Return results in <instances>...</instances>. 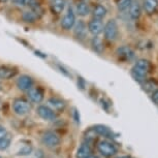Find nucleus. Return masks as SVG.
<instances>
[{
	"label": "nucleus",
	"instance_id": "obj_1",
	"mask_svg": "<svg viewBox=\"0 0 158 158\" xmlns=\"http://www.w3.org/2000/svg\"><path fill=\"white\" fill-rule=\"evenodd\" d=\"M150 69H151L150 61L147 60V59H139V60L135 61L133 67L131 68L130 73L135 81L142 84L143 82H145L147 80V76L150 73Z\"/></svg>",
	"mask_w": 158,
	"mask_h": 158
},
{
	"label": "nucleus",
	"instance_id": "obj_2",
	"mask_svg": "<svg viewBox=\"0 0 158 158\" xmlns=\"http://www.w3.org/2000/svg\"><path fill=\"white\" fill-rule=\"evenodd\" d=\"M40 141L43 143V145L46 146L47 148L54 149L61 144V139L57 133L54 132L52 130H47L41 135Z\"/></svg>",
	"mask_w": 158,
	"mask_h": 158
},
{
	"label": "nucleus",
	"instance_id": "obj_3",
	"mask_svg": "<svg viewBox=\"0 0 158 158\" xmlns=\"http://www.w3.org/2000/svg\"><path fill=\"white\" fill-rule=\"evenodd\" d=\"M103 34L106 40L110 41H114L117 40L119 35V28L117 25V22L115 20H109L103 26Z\"/></svg>",
	"mask_w": 158,
	"mask_h": 158
},
{
	"label": "nucleus",
	"instance_id": "obj_4",
	"mask_svg": "<svg viewBox=\"0 0 158 158\" xmlns=\"http://www.w3.org/2000/svg\"><path fill=\"white\" fill-rule=\"evenodd\" d=\"M13 110L15 114L18 116H25L27 115L31 110V104L28 100L24 98H16L13 101Z\"/></svg>",
	"mask_w": 158,
	"mask_h": 158
},
{
	"label": "nucleus",
	"instance_id": "obj_5",
	"mask_svg": "<svg viewBox=\"0 0 158 158\" xmlns=\"http://www.w3.org/2000/svg\"><path fill=\"white\" fill-rule=\"evenodd\" d=\"M97 150L106 158H111L112 156L117 154L118 152V149L116 148V146L109 141H101L98 143Z\"/></svg>",
	"mask_w": 158,
	"mask_h": 158
},
{
	"label": "nucleus",
	"instance_id": "obj_6",
	"mask_svg": "<svg viewBox=\"0 0 158 158\" xmlns=\"http://www.w3.org/2000/svg\"><path fill=\"white\" fill-rule=\"evenodd\" d=\"M116 54H117L119 59H121V60L125 62H130L135 59V51L128 46H122L118 48L117 51H116Z\"/></svg>",
	"mask_w": 158,
	"mask_h": 158
},
{
	"label": "nucleus",
	"instance_id": "obj_7",
	"mask_svg": "<svg viewBox=\"0 0 158 158\" xmlns=\"http://www.w3.org/2000/svg\"><path fill=\"white\" fill-rule=\"evenodd\" d=\"M36 113L44 121H55L56 118H57L56 112L48 106H40L36 109Z\"/></svg>",
	"mask_w": 158,
	"mask_h": 158
},
{
	"label": "nucleus",
	"instance_id": "obj_8",
	"mask_svg": "<svg viewBox=\"0 0 158 158\" xmlns=\"http://www.w3.org/2000/svg\"><path fill=\"white\" fill-rule=\"evenodd\" d=\"M74 24H76V15H74V11L73 8L68 7L66 14L62 18L61 27L63 28L64 30H70L74 26Z\"/></svg>",
	"mask_w": 158,
	"mask_h": 158
},
{
	"label": "nucleus",
	"instance_id": "obj_9",
	"mask_svg": "<svg viewBox=\"0 0 158 158\" xmlns=\"http://www.w3.org/2000/svg\"><path fill=\"white\" fill-rule=\"evenodd\" d=\"M92 129L94 130V132L96 133L97 135H101L103 138H109V139H116L118 138L119 135L115 133L111 128L106 126V125L102 124H97L95 126L92 127Z\"/></svg>",
	"mask_w": 158,
	"mask_h": 158
},
{
	"label": "nucleus",
	"instance_id": "obj_10",
	"mask_svg": "<svg viewBox=\"0 0 158 158\" xmlns=\"http://www.w3.org/2000/svg\"><path fill=\"white\" fill-rule=\"evenodd\" d=\"M17 87L21 91H28L33 87V79L27 74H23L17 80Z\"/></svg>",
	"mask_w": 158,
	"mask_h": 158
},
{
	"label": "nucleus",
	"instance_id": "obj_11",
	"mask_svg": "<svg viewBox=\"0 0 158 158\" xmlns=\"http://www.w3.org/2000/svg\"><path fill=\"white\" fill-rule=\"evenodd\" d=\"M88 31L93 35V36H98L101 32L103 31V24L101 20L93 19L88 23Z\"/></svg>",
	"mask_w": 158,
	"mask_h": 158
},
{
	"label": "nucleus",
	"instance_id": "obj_12",
	"mask_svg": "<svg viewBox=\"0 0 158 158\" xmlns=\"http://www.w3.org/2000/svg\"><path fill=\"white\" fill-rule=\"evenodd\" d=\"M27 96L34 103H40L44 99V91L38 87H32L27 91Z\"/></svg>",
	"mask_w": 158,
	"mask_h": 158
},
{
	"label": "nucleus",
	"instance_id": "obj_13",
	"mask_svg": "<svg viewBox=\"0 0 158 158\" xmlns=\"http://www.w3.org/2000/svg\"><path fill=\"white\" fill-rule=\"evenodd\" d=\"M128 15L131 20L135 21L138 20L142 15V6L139 5L138 1H132L130 4L129 8H128Z\"/></svg>",
	"mask_w": 158,
	"mask_h": 158
},
{
	"label": "nucleus",
	"instance_id": "obj_14",
	"mask_svg": "<svg viewBox=\"0 0 158 158\" xmlns=\"http://www.w3.org/2000/svg\"><path fill=\"white\" fill-rule=\"evenodd\" d=\"M92 155V149L88 142H85L77 148L76 157L77 158H87Z\"/></svg>",
	"mask_w": 158,
	"mask_h": 158
},
{
	"label": "nucleus",
	"instance_id": "obj_15",
	"mask_svg": "<svg viewBox=\"0 0 158 158\" xmlns=\"http://www.w3.org/2000/svg\"><path fill=\"white\" fill-rule=\"evenodd\" d=\"M48 103L50 104V106L54 110V111H57V112L64 111V109L66 108V102H65L64 100H62L61 98H58V97L50 98Z\"/></svg>",
	"mask_w": 158,
	"mask_h": 158
},
{
	"label": "nucleus",
	"instance_id": "obj_16",
	"mask_svg": "<svg viewBox=\"0 0 158 158\" xmlns=\"http://www.w3.org/2000/svg\"><path fill=\"white\" fill-rule=\"evenodd\" d=\"M143 8H144L145 13L148 15L155 14L158 10V0H144Z\"/></svg>",
	"mask_w": 158,
	"mask_h": 158
},
{
	"label": "nucleus",
	"instance_id": "obj_17",
	"mask_svg": "<svg viewBox=\"0 0 158 158\" xmlns=\"http://www.w3.org/2000/svg\"><path fill=\"white\" fill-rule=\"evenodd\" d=\"M17 74L16 68L10 66H0V80H10Z\"/></svg>",
	"mask_w": 158,
	"mask_h": 158
},
{
	"label": "nucleus",
	"instance_id": "obj_18",
	"mask_svg": "<svg viewBox=\"0 0 158 158\" xmlns=\"http://www.w3.org/2000/svg\"><path fill=\"white\" fill-rule=\"evenodd\" d=\"M86 32H87V26L83 21H79L77 23L74 24V35L77 38H84L86 36Z\"/></svg>",
	"mask_w": 158,
	"mask_h": 158
},
{
	"label": "nucleus",
	"instance_id": "obj_19",
	"mask_svg": "<svg viewBox=\"0 0 158 158\" xmlns=\"http://www.w3.org/2000/svg\"><path fill=\"white\" fill-rule=\"evenodd\" d=\"M66 1L65 0H53L51 2V10L55 14H61L64 10Z\"/></svg>",
	"mask_w": 158,
	"mask_h": 158
},
{
	"label": "nucleus",
	"instance_id": "obj_20",
	"mask_svg": "<svg viewBox=\"0 0 158 158\" xmlns=\"http://www.w3.org/2000/svg\"><path fill=\"white\" fill-rule=\"evenodd\" d=\"M92 14H93L94 19L102 20L103 18L106 16V14H108V10H106V7L103 6V5L98 4V5H96V6L93 8V11H92Z\"/></svg>",
	"mask_w": 158,
	"mask_h": 158
},
{
	"label": "nucleus",
	"instance_id": "obj_21",
	"mask_svg": "<svg viewBox=\"0 0 158 158\" xmlns=\"http://www.w3.org/2000/svg\"><path fill=\"white\" fill-rule=\"evenodd\" d=\"M76 10H77V15L81 17L88 16L89 13H90V7H89V4L86 1H80L79 3L77 4Z\"/></svg>",
	"mask_w": 158,
	"mask_h": 158
},
{
	"label": "nucleus",
	"instance_id": "obj_22",
	"mask_svg": "<svg viewBox=\"0 0 158 158\" xmlns=\"http://www.w3.org/2000/svg\"><path fill=\"white\" fill-rule=\"evenodd\" d=\"M32 150H33V147L30 143H25V144L21 145V147L17 150L16 155L18 156H26V155H29L32 153Z\"/></svg>",
	"mask_w": 158,
	"mask_h": 158
},
{
	"label": "nucleus",
	"instance_id": "obj_23",
	"mask_svg": "<svg viewBox=\"0 0 158 158\" xmlns=\"http://www.w3.org/2000/svg\"><path fill=\"white\" fill-rule=\"evenodd\" d=\"M91 47L94 52L97 54H101L103 52V43L98 36H94L91 40Z\"/></svg>",
	"mask_w": 158,
	"mask_h": 158
},
{
	"label": "nucleus",
	"instance_id": "obj_24",
	"mask_svg": "<svg viewBox=\"0 0 158 158\" xmlns=\"http://www.w3.org/2000/svg\"><path fill=\"white\" fill-rule=\"evenodd\" d=\"M142 89L147 93H150V92H153L157 87L156 82L153 81V80H146L145 82L142 83Z\"/></svg>",
	"mask_w": 158,
	"mask_h": 158
},
{
	"label": "nucleus",
	"instance_id": "obj_25",
	"mask_svg": "<svg viewBox=\"0 0 158 158\" xmlns=\"http://www.w3.org/2000/svg\"><path fill=\"white\" fill-rule=\"evenodd\" d=\"M38 17L33 10H29V11H24L22 15V19L27 23H34L35 21L38 19Z\"/></svg>",
	"mask_w": 158,
	"mask_h": 158
},
{
	"label": "nucleus",
	"instance_id": "obj_26",
	"mask_svg": "<svg viewBox=\"0 0 158 158\" xmlns=\"http://www.w3.org/2000/svg\"><path fill=\"white\" fill-rule=\"evenodd\" d=\"M11 144V136L8 135H6V136H4L3 139H0V151H4L10 147Z\"/></svg>",
	"mask_w": 158,
	"mask_h": 158
},
{
	"label": "nucleus",
	"instance_id": "obj_27",
	"mask_svg": "<svg viewBox=\"0 0 158 158\" xmlns=\"http://www.w3.org/2000/svg\"><path fill=\"white\" fill-rule=\"evenodd\" d=\"M132 1H133V0H119L118 3H117L118 10L120 11L128 10V8H129L130 4L132 3Z\"/></svg>",
	"mask_w": 158,
	"mask_h": 158
},
{
	"label": "nucleus",
	"instance_id": "obj_28",
	"mask_svg": "<svg viewBox=\"0 0 158 158\" xmlns=\"http://www.w3.org/2000/svg\"><path fill=\"white\" fill-rule=\"evenodd\" d=\"M33 0H15V3L19 6H29Z\"/></svg>",
	"mask_w": 158,
	"mask_h": 158
},
{
	"label": "nucleus",
	"instance_id": "obj_29",
	"mask_svg": "<svg viewBox=\"0 0 158 158\" xmlns=\"http://www.w3.org/2000/svg\"><path fill=\"white\" fill-rule=\"evenodd\" d=\"M151 98H152V100H153V102L158 106V89H155V90L152 92Z\"/></svg>",
	"mask_w": 158,
	"mask_h": 158
},
{
	"label": "nucleus",
	"instance_id": "obj_30",
	"mask_svg": "<svg viewBox=\"0 0 158 158\" xmlns=\"http://www.w3.org/2000/svg\"><path fill=\"white\" fill-rule=\"evenodd\" d=\"M6 135H7L6 128H5L4 126H2V125H0V139H3L4 136H6Z\"/></svg>",
	"mask_w": 158,
	"mask_h": 158
},
{
	"label": "nucleus",
	"instance_id": "obj_31",
	"mask_svg": "<svg viewBox=\"0 0 158 158\" xmlns=\"http://www.w3.org/2000/svg\"><path fill=\"white\" fill-rule=\"evenodd\" d=\"M73 118L77 123H80V115H79V112H77L76 109H74V111H73Z\"/></svg>",
	"mask_w": 158,
	"mask_h": 158
},
{
	"label": "nucleus",
	"instance_id": "obj_32",
	"mask_svg": "<svg viewBox=\"0 0 158 158\" xmlns=\"http://www.w3.org/2000/svg\"><path fill=\"white\" fill-rule=\"evenodd\" d=\"M117 158H133L131 156H122V157H117Z\"/></svg>",
	"mask_w": 158,
	"mask_h": 158
},
{
	"label": "nucleus",
	"instance_id": "obj_33",
	"mask_svg": "<svg viewBox=\"0 0 158 158\" xmlns=\"http://www.w3.org/2000/svg\"><path fill=\"white\" fill-rule=\"evenodd\" d=\"M87 158H99V157H97V156H93V155H91V156H89Z\"/></svg>",
	"mask_w": 158,
	"mask_h": 158
},
{
	"label": "nucleus",
	"instance_id": "obj_34",
	"mask_svg": "<svg viewBox=\"0 0 158 158\" xmlns=\"http://www.w3.org/2000/svg\"><path fill=\"white\" fill-rule=\"evenodd\" d=\"M7 0H0V2H6Z\"/></svg>",
	"mask_w": 158,
	"mask_h": 158
},
{
	"label": "nucleus",
	"instance_id": "obj_35",
	"mask_svg": "<svg viewBox=\"0 0 158 158\" xmlns=\"http://www.w3.org/2000/svg\"><path fill=\"white\" fill-rule=\"evenodd\" d=\"M82 1H86V2H87V0H82Z\"/></svg>",
	"mask_w": 158,
	"mask_h": 158
},
{
	"label": "nucleus",
	"instance_id": "obj_36",
	"mask_svg": "<svg viewBox=\"0 0 158 158\" xmlns=\"http://www.w3.org/2000/svg\"><path fill=\"white\" fill-rule=\"evenodd\" d=\"M0 158H1V157H0Z\"/></svg>",
	"mask_w": 158,
	"mask_h": 158
}]
</instances>
